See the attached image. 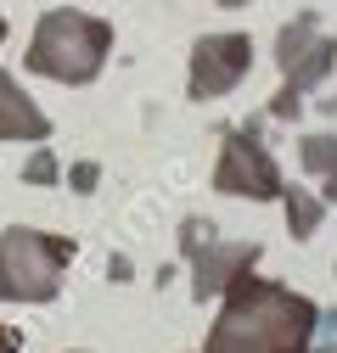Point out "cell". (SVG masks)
Returning <instances> with one entry per match:
<instances>
[{"mask_svg": "<svg viewBox=\"0 0 337 353\" xmlns=\"http://www.w3.org/2000/svg\"><path fill=\"white\" fill-rule=\"evenodd\" d=\"M320 325V303L270 275H236L220 297L202 353H309Z\"/></svg>", "mask_w": 337, "mask_h": 353, "instance_id": "cell-1", "label": "cell"}, {"mask_svg": "<svg viewBox=\"0 0 337 353\" xmlns=\"http://www.w3.org/2000/svg\"><path fill=\"white\" fill-rule=\"evenodd\" d=\"M107 51H113V28L102 17L57 6L39 17V28L28 39V73H46L57 84H90L107 68Z\"/></svg>", "mask_w": 337, "mask_h": 353, "instance_id": "cell-2", "label": "cell"}, {"mask_svg": "<svg viewBox=\"0 0 337 353\" xmlns=\"http://www.w3.org/2000/svg\"><path fill=\"white\" fill-rule=\"evenodd\" d=\"M73 258H79L73 236L12 225L0 236V303H51Z\"/></svg>", "mask_w": 337, "mask_h": 353, "instance_id": "cell-3", "label": "cell"}, {"mask_svg": "<svg viewBox=\"0 0 337 353\" xmlns=\"http://www.w3.org/2000/svg\"><path fill=\"white\" fill-rule=\"evenodd\" d=\"M214 230L220 225H208V219H186L180 225V252L191 258V297L197 303L225 297V286L247 270H259V258H264L259 241H220Z\"/></svg>", "mask_w": 337, "mask_h": 353, "instance_id": "cell-4", "label": "cell"}, {"mask_svg": "<svg viewBox=\"0 0 337 353\" xmlns=\"http://www.w3.org/2000/svg\"><path fill=\"white\" fill-rule=\"evenodd\" d=\"M214 191L247 196V202H281L287 180H281L276 157L264 152V141L253 135V123L225 129V146H220V163H214Z\"/></svg>", "mask_w": 337, "mask_h": 353, "instance_id": "cell-5", "label": "cell"}, {"mask_svg": "<svg viewBox=\"0 0 337 353\" xmlns=\"http://www.w3.org/2000/svg\"><path fill=\"white\" fill-rule=\"evenodd\" d=\"M276 62H281V73H287V90H281V101H276L270 112H276V118H292V112H298V96L315 90V84L331 73V62H337V39L320 34L315 17H298V23L281 28Z\"/></svg>", "mask_w": 337, "mask_h": 353, "instance_id": "cell-6", "label": "cell"}, {"mask_svg": "<svg viewBox=\"0 0 337 353\" xmlns=\"http://www.w3.org/2000/svg\"><path fill=\"white\" fill-rule=\"evenodd\" d=\"M253 68V39L247 34H208L191 46V96L197 101H214L231 96L236 84Z\"/></svg>", "mask_w": 337, "mask_h": 353, "instance_id": "cell-7", "label": "cell"}, {"mask_svg": "<svg viewBox=\"0 0 337 353\" xmlns=\"http://www.w3.org/2000/svg\"><path fill=\"white\" fill-rule=\"evenodd\" d=\"M0 141H51V118L23 96L12 73H0Z\"/></svg>", "mask_w": 337, "mask_h": 353, "instance_id": "cell-8", "label": "cell"}, {"mask_svg": "<svg viewBox=\"0 0 337 353\" xmlns=\"http://www.w3.org/2000/svg\"><path fill=\"white\" fill-rule=\"evenodd\" d=\"M298 163H304V174L320 180V202H337V141L331 135H309L298 146Z\"/></svg>", "mask_w": 337, "mask_h": 353, "instance_id": "cell-9", "label": "cell"}, {"mask_svg": "<svg viewBox=\"0 0 337 353\" xmlns=\"http://www.w3.org/2000/svg\"><path fill=\"white\" fill-rule=\"evenodd\" d=\"M281 202H287L292 241H309V236L320 230V219H326V202H320L315 191H304V185H287V191H281Z\"/></svg>", "mask_w": 337, "mask_h": 353, "instance_id": "cell-10", "label": "cell"}, {"mask_svg": "<svg viewBox=\"0 0 337 353\" xmlns=\"http://www.w3.org/2000/svg\"><path fill=\"white\" fill-rule=\"evenodd\" d=\"M309 353H337V308H320V325H315Z\"/></svg>", "mask_w": 337, "mask_h": 353, "instance_id": "cell-11", "label": "cell"}, {"mask_svg": "<svg viewBox=\"0 0 337 353\" xmlns=\"http://www.w3.org/2000/svg\"><path fill=\"white\" fill-rule=\"evenodd\" d=\"M23 180H28V185H51V180H57V157H51V152H34L28 168H23Z\"/></svg>", "mask_w": 337, "mask_h": 353, "instance_id": "cell-12", "label": "cell"}, {"mask_svg": "<svg viewBox=\"0 0 337 353\" xmlns=\"http://www.w3.org/2000/svg\"><path fill=\"white\" fill-rule=\"evenodd\" d=\"M17 347H23V336L12 325H0V353H17Z\"/></svg>", "mask_w": 337, "mask_h": 353, "instance_id": "cell-13", "label": "cell"}, {"mask_svg": "<svg viewBox=\"0 0 337 353\" xmlns=\"http://www.w3.org/2000/svg\"><path fill=\"white\" fill-rule=\"evenodd\" d=\"M0 39H6V17H0Z\"/></svg>", "mask_w": 337, "mask_h": 353, "instance_id": "cell-14", "label": "cell"}, {"mask_svg": "<svg viewBox=\"0 0 337 353\" xmlns=\"http://www.w3.org/2000/svg\"><path fill=\"white\" fill-rule=\"evenodd\" d=\"M220 6H242V0H220Z\"/></svg>", "mask_w": 337, "mask_h": 353, "instance_id": "cell-15", "label": "cell"}]
</instances>
